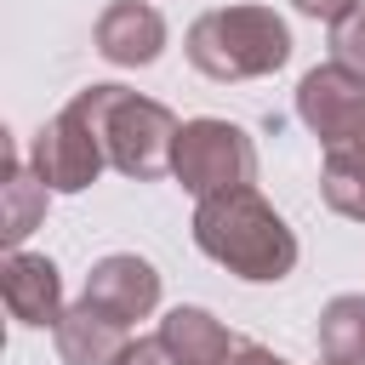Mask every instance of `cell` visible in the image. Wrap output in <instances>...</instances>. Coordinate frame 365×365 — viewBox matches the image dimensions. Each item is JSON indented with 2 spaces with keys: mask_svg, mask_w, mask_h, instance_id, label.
<instances>
[{
  "mask_svg": "<svg viewBox=\"0 0 365 365\" xmlns=\"http://www.w3.org/2000/svg\"><path fill=\"white\" fill-rule=\"evenodd\" d=\"M331 57L365 74V6H359V11H348L342 23H331Z\"/></svg>",
  "mask_w": 365,
  "mask_h": 365,
  "instance_id": "obj_15",
  "label": "cell"
},
{
  "mask_svg": "<svg viewBox=\"0 0 365 365\" xmlns=\"http://www.w3.org/2000/svg\"><path fill=\"white\" fill-rule=\"evenodd\" d=\"M297 114L319 137L325 154L348 148V143H365V74L336 63V57L308 68L302 86H297Z\"/></svg>",
  "mask_w": 365,
  "mask_h": 365,
  "instance_id": "obj_6",
  "label": "cell"
},
{
  "mask_svg": "<svg viewBox=\"0 0 365 365\" xmlns=\"http://www.w3.org/2000/svg\"><path fill=\"white\" fill-rule=\"evenodd\" d=\"M291 29L274 6H217L188 23V63L205 80H257L285 68Z\"/></svg>",
  "mask_w": 365,
  "mask_h": 365,
  "instance_id": "obj_2",
  "label": "cell"
},
{
  "mask_svg": "<svg viewBox=\"0 0 365 365\" xmlns=\"http://www.w3.org/2000/svg\"><path fill=\"white\" fill-rule=\"evenodd\" d=\"M302 17H314V23H342L348 11H359V0H291Z\"/></svg>",
  "mask_w": 365,
  "mask_h": 365,
  "instance_id": "obj_17",
  "label": "cell"
},
{
  "mask_svg": "<svg viewBox=\"0 0 365 365\" xmlns=\"http://www.w3.org/2000/svg\"><path fill=\"white\" fill-rule=\"evenodd\" d=\"M319 194H325V205H331L336 217L365 222V143H348V148H331V154H325Z\"/></svg>",
  "mask_w": 365,
  "mask_h": 365,
  "instance_id": "obj_14",
  "label": "cell"
},
{
  "mask_svg": "<svg viewBox=\"0 0 365 365\" xmlns=\"http://www.w3.org/2000/svg\"><path fill=\"white\" fill-rule=\"evenodd\" d=\"M131 325L125 319H114V314H103L97 302H74V308H63V319L51 325V342H57V359L63 365H114L120 354H125V336Z\"/></svg>",
  "mask_w": 365,
  "mask_h": 365,
  "instance_id": "obj_10",
  "label": "cell"
},
{
  "mask_svg": "<svg viewBox=\"0 0 365 365\" xmlns=\"http://www.w3.org/2000/svg\"><path fill=\"white\" fill-rule=\"evenodd\" d=\"M103 103H108V86H86V91H74L34 131L29 165L40 171V182L51 194H80V188H91L103 177V165H108V148H103Z\"/></svg>",
  "mask_w": 365,
  "mask_h": 365,
  "instance_id": "obj_3",
  "label": "cell"
},
{
  "mask_svg": "<svg viewBox=\"0 0 365 365\" xmlns=\"http://www.w3.org/2000/svg\"><path fill=\"white\" fill-rule=\"evenodd\" d=\"M171 177H177L194 200L222 194V188H245V182L257 177V148H251V137H245L234 120L200 114V120H182V131H177Z\"/></svg>",
  "mask_w": 365,
  "mask_h": 365,
  "instance_id": "obj_5",
  "label": "cell"
},
{
  "mask_svg": "<svg viewBox=\"0 0 365 365\" xmlns=\"http://www.w3.org/2000/svg\"><path fill=\"white\" fill-rule=\"evenodd\" d=\"M0 297H6V314L17 325H57L63 319V274L51 257H34V251H11L6 268H0Z\"/></svg>",
  "mask_w": 365,
  "mask_h": 365,
  "instance_id": "obj_9",
  "label": "cell"
},
{
  "mask_svg": "<svg viewBox=\"0 0 365 365\" xmlns=\"http://www.w3.org/2000/svg\"><path fill=\"white\" fill-rule=\"evenodd\" d=\"M177 114L154 97H137L125 86H108V103H103V148H108V165L120 177H137V182H154L171 171V154H177Z\"/></svg>",
  "mask_w": 365,
  "mask_h": 365,
  "instance_id": "obj_4",
  "label": "cell"
},
{
  "mask_svg": "<svg viewBox=\"0 0 365 365\" xmlns=\"http://www.w3.org/2000/svg\"><path fill=\"white\" fill-rule=\"evenodd\" d=\"M91 40H97V57H108L114 68H148L165 51V17L148 0H114L103 6Z\"/></svg>",
  "mask_w": 365,
  "mask_h": 365,
  "instance_id": "obj_8",
  "label": "cell"
},
{
  "mask_svg": "<svg viewBox=\"0 0 365 365\" xmlns=\"http://www.w3.org/2000/svg\"><path fill=\"white\" fill-rule=\"evenodd\" d=\"M86 302H97L103 314L137 325V319H148V314L160 308V274H154V262H143V257H131V251H114V257L91 262V274H86Z\"/></svg>",
  "mask_w": 365,
  "mask_h": 365,
  "instance_id": "obj_7",
  "label": "cell"
},
{
  "mask_svg": "<svg viewBox=\"0 0 365 365\" xmlns=\"http://www.w3.org/2000/svg\"><path fill=\"white\" fill-rule=\"evenodd\" d=\"M114 365H177V359L165 354L160 336H137V342H125V354H120Z\"/></svg>",
  "mask_w": 365,
  "mask_h": 365,
  "instance_id": "obj_16",
  "label": "cell"
},
{
  "mask_svg": "<svg viewBox=\"0 0 365 365\" xmlns=\"http://www.w3.org/2000/svg\"><path fill=\"white\" fill-rule=\"evenodd\" d=\"M154 336L165 342V354L177 365H228L234 348H240V336L217 314H205V308H171Z\"/></svg>",
  "mask_w": 365,
  "mask_h": 365,
  "instance_id": "obj_11",
  "label": "cell"
},
{
  "mask_svg": "<svg viewBox=\"0 0 365 365\" xmlns=\"http://www.w3.org/2000/svg\"><path fill=\"white\" fill-rule=\"evenodd\" d=\"M194 245L217 268H228L234 279H251V285H279L297 268V234H291V222L251 182L205 194L194 205Z\"/></svg>",
  "mask_w": 365,
  "mask_h": 365,
  "instance_id": "obj_1",
  "label": "cell"
},
{
  "mask_svg": "<svg viewBox=\"0 0 365 365\" xmlns=\"http://www.w3.org/2000/svg\"><path fill=\"white\" fill-rule=\"evenodd\" d=\"M228 365H291V359H279L274 348H262V342H245L240 336V348H234V359Z\"/></svg>",
  "mask_w": 365,
  "mask_h": 365,
  "instance_id": "obj_18",
  "label": "cell"
},
{
  "mask_svg": "<svg viewBox=\"0 0 365 365\" xmlns=\"http://www.w3.org/2000/svg\"><path fill=\"white\" fill-rule=\"evenodd\" d=\"M46 200H51V188L40 182V171L34 165H23L17 160V148L6 143V182H0V234H6V245L17 251L34 228H40V217H46Z\"/></svg>",
  "mask_w": 365,
  "mask_h": 365,
  "instance_id": "obj_12",
  "label": "cell"
},
{
  "mask_svg": "<svg viewBox=\"0 0 365 365\" xmlns=\"http://www.w3.org/2000/svg\"><path fill=\"white\" fill-rule=\"evenodd\" d=\"M319 359L331 365H365V297H331L319 314Z\"/></svg>",
  "mask_w": 365,
  "mask_h": 365,
  "instance_id": "obj_13",
  "label": "cell"
},
{
  "mask_svg": "<svg viewBox=\"0 0 365 365\" xmlns=\"http://www.w3.org/2000/svg\"><path fill=\"white\" fill-rule=\"evenodd\" d=\"M319 365H331V359H319Z\"/></svg>",
  "mask_w": 365,
  "mask_h": 365,
  "instance_id": "obj_19",
  "label": "cell"
}]
</instances>
